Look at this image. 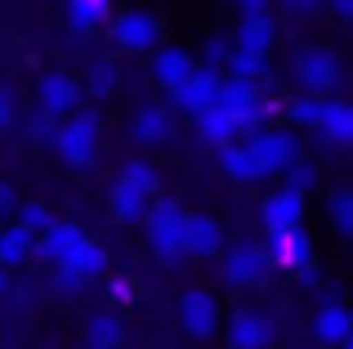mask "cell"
<instances>
[{
	"label": "cell",
	"mask_w": 353,
	"mask_h": 349,
	"mask_svg": "<svg viewBox=\"0 0 353 349\" xmlns=\"http://www.w3.org/2000/svg\"><path fill=\"white\" fill-rule=\"evenodd\" d=\"M228 54H233V41H224V36H210L206 50H201V59H206V68L215 72V68H224V63H228Z\"/></svg>",
	"instance_id": "34"
},
{
	"label": "cell",
	"mask_w": 353,
	"mask_h": 349,
	"mask_svg": "<svg viewBox=\"0 0 353 349\" xmlns=\"http://www.w3.org/2000/svg\"><path fill=\"white\" fill-rule=\"evenodd\" d=\"M237 5H246V0H237Z\"/></svg>",
	"instance_id": "42"
},
{
	"label": "cell",
	"mask_w": 353,
	"mask_h": 349,
	"mask_svg": "<svg viewBox=\"0 0 353 349\" xmlns=\"http://www.w3.org/2000/svg\"><path fill=\"white\" fill-rule=\"evenodd\" d=\"M54 282H59L63 291H81V278H77L72 269H63V264H59V278H54Z\"/></svg>",
	"instance_id": "37"
},
{
	"label": "cell",
	"mask_w": 353,
	"mask_h": 349,
	"mask_svg": "<svg viewBox=\"0 0 353 349\" xmlns=\"http://www.w3.org/2000/svg\"><path fill=\"white\" fill-rule=\"evenodd\" d=\"M224 68L233 72V81H246V86H255V81L264 77V59H255V54H241V50L228 54Z\"/></svg>",
	"instance_id": "29"
},
{
	"label": "cell",
	"mask_w": 353,
	"mask_h": 349,
	"mask_svg": "<svg viewBox=\"0 0 353 349\" xmlns=\"http://www.w3.org/2000/svg\"><path fill=\"white\" fill-rule=\"evenodd\" d=\"M170 130H174V121H170V112H165L161 103L139 108L134 121H130V139H134L139 148H161V143L170 139Z\"/></svg>",
	"instance_id": "12"
},
{
	"label": "cell",
	"mask_w": 353,
	"mask_h": 349,
	"mask_svg": "<svg viewBox=\"0 0 353 349\" xmlns=\"http://www.w3.org/2000/svg\"><path fill=\"white\" fill-rule=\"evenodd\" d=\"M85 242V233H81L77 224H63V219H50V228L45 233H36V255H45V260L63 264L77 246Z\"/></svg>",
	"instance_id": "14"
},
{
	"label": "cell",
	"mask_w": 353,
	"mask_h": 349,
	"mask_svg": "<svg viewBox=\"0 0 353 349\" xmlns=\"http://www.w3.org/2000/svg\"><path fill=\"white\" fill-rule=\"evenodd\" d=\"M68 18L77 32H90V27L112 18V0H68Z\"/></svg>",
	"instance_id": "25"
},
{
	"label": "cell",
	"mask_w": 353,
	"mask_h": 349,
	"mask_svg": "<svg viewBox=\"0 0 353 349\" xmlns=\"http://www.w3.org/2000/svg\"><path fill=\"white\" fill-rule=\"evenodd\" d=\"M81 81L68 77V72H45L41 86H36V103H41L45 117H72L81 108Z\"/></svg>",
	"instance_id": "4"
},
{
	"label": "cell",
	"mask_w": 353,
	"mask_h": 349,
	"mask_svg": "<svg viewBox=\"0 0 353 349\" xmlns=\"http://www.w3.org/2000/svg\"><path fill=\"white\" fill-rule=\"evenodd\" d=\"M14 210V192H9V183H0V215H9Z\"/></svg>",
	"instance_id": "39"
},
{
	"label": "cell",
	"mask_w": 353,
	"mask_h": 349,
	"mask_svg": "<svg viewBox=\"0 0 353 349\" xmlns=\"http://www.w3.org/2000/svg\"><path fill=\"white\" fill-rule=\"evenodd\" d=\"M192 68H197V63H192V54H188V50H179V45H165V50H157V54H152V77L161 81L165 90H174L179 81H188V77H192Z\"/></svg>",
	"instance_id": "17"
},
{
	"label": "cell",
	"mask_w": 353,
	"mask_h": 349,
	"mask_svg": "<svg viewBox=\"0 0 353 349\" xmlns=\"http://www.w3.org/2000/svg\"><path fill=\"white\" fill-rule=\"evenodd\" d=\"M121 183H130V188H139L143 197H152L157 192V166L152 161H125V166H121Z\"/></svg>",
	"instance_id": "28"
},
{
	"label": "cell",
	"mask_w": 353,
	"mask_h": 349,
	"mask_svg": "<svg viewBox=\"0 0 353 349\" xmlns=\"http://www.w3.org/2000/svg\"><path fill=\"white\" fill-rule=\"evenodd\" d=\"M197 130H201V139H210L215 148H224V143H233V139H237V126L228 121V117L219 112L215 103H210L206 112H197Z\"/></svg>",
	"instance_id": "26"
},
{
	"label": "cell",
	"mask_w": 353,
	"mask_h": 349,
	"mask_svg": "<svg viewBox=\"0 0 353 349\" xmlns=\"http://www.w3.org/2000/svg\"><path fill=\"white\" fill-rule=\"evenodd\" d=\"M300 81L309 94H331V90L340 86V63L331 50H304L300 54Z\"/></svg>",
	"instance_id": "10"
},
{
	"label": "cell",
	"mask_w": 353,
	"mask_h": 349,
	"mask_svg": "<svg viewBox=\"0 0 353 349\" xmlns=\"http://www.w3.org/2000/svg\"><path fill=\"white\" fill-rule=\"evenodd\" d=\"M246 148L259 157V166L268 174H277V170H286V166L300 161V143H295V134H286V130H250Z\"/></svg>",
	"instance_id": "5"
},
{
	"label": "cell",
	"mask_w": 353,
	"mask_h": 349,
	"mask_svg": "<svg viewBox=\"0 0 353 349\" xmlns=\"http://www.w3.org/2000/svg\"><path fill=\"white\" fill-rule=\"evenodd\" d=\"M286 174H291V192H304V188H313V183H318V170H313V166H304V161L286 166Z\"/></svg>",
	"instance_id": "35"
},
{
	"label": "cell",
	"mask_w": 353,
	"mask_h": 349,
	"mask_svg": "<svg viewBox=\"0 0 353 349\" xmlns=\"http://www.w3.org/2000/svg\"><path fill=\"white\" fill-rule=\"evenodd\" d=\"M0 291H5V273H0Z\"/></svg>",
	"instance_id": "41"
},
{
	"label": "cell",
	"mask_w": 353,
	"mask_h": 349,
	"mask_svg": "<svg viewBox=\"0 0 353 349\" xmlns=\"http://www.w3.org/2000/svg\"><path fill=\"white\" fill-rule=\"evenodd\" d=\"M121 345V318L117 314H94L85 327V349H117Z\"/></svg>",
	"instance_id": "27"
},
{
	"label": "cell",
	"mask_w": 353,
	"mask_h": 349,
	"mask_svg": "<svg viewBox=\"0 0 353 349\" xmlns=\"http://www.w3.org/2000/svg\"><path fill=\"white\" fill-rule=\"evenodd\" d=\"M112 36L125 54H148L161 36V23H157L148 9H125V14L112 18Z\"/></svg>",
	"instance_id": "6"
},
{
	"label": "cell",
	"mask_w": 353,
	"mask_h": 349,
	"mask_svg": "<svg viewBox=\"0 0 353 349\" xmlns=\"http://www.w3.org/2000/svg\"><path fill=\"white\" fill-rule=\"evenodd\" d=\"M183 219H188V210L179 206V201L161 197L157 206H148L143 224L148 233H152V251L161 255V260H179L183 255Z\"/></svg>",
	"instance_id": "2"
},
{
	"label": "cell",
	"mask_w": 353,
	"mask_h": 349,
	"mask_svg": "<svg viewBox=\"0 0 353 349\" xmlns=\"http://www.w3.org/2000/svg\"><path fill=\"white\" fill-rule=\"evenodd\" d=\"M50 210L41 206V201H23V206H18V224L27 228V233H45V228H50Z\"/></svg>",
	"instance_id": "31"
},
{
	"label": "cell",
	"mask_w": 353,
	"mask_h": 349,
	"mask_svg": "<svg viewBox=\"0 0 353 349\" xmlns=\"http://www.w3.org/2000/svg\"><path fill=\"white\" fill-rule=\"evenodd\" d=\"M286 112H291L295 126H309V130H318V117H322V99L318 94H300L286 103Z\"/></svg>",
	"instance_id": "30"
},
{
	"label": "cell",
	"mask_w": 353,
	"mask_h": 349,
	"mask_svg": "<svg viewBox=\"0 0 353 349\" xmlns=\"http://www.w3.org/2000/svg\"><path fill=\"white\" fill-rule=\"evenodd\" d=\"M224 170L233 174L237 183H259V179H268V170L259 166V157L246 148V143H224Z\"/></svg>",
	"instance_id": "21"
},
{
	"label": "cell",
	"mask_w": 353,
	"mask_h": 349,
	"mask_svg": "<svg viewBox=\"0 0 353 349\" xmlns=\"http://www.w3.org/2000/svg\"><path fill=\"white\" fill-rule=\"evenodd\" d=\"M179 318H183V332L192 341H210L219 327V305L210 291H183L179 296Z\"/></svg>",
	"instance_id": "7"
},
{
	"label": "cell",
	"mask_w": 353,
	"mask_h": 349,
	"mask_svg": "<svg viewBox=\"0 0 353 349\" xmlns=\"http://www.w3.org/2000/svg\"><path fill=\"white\" fill-rule=\"evenodd\" d=\"M318 134L331 148H345L353 139V108L340 99H322V117H318Z\"/></svg>",
	"instance_id": "16"
},
{
	"label": "cell",
	"mask_w": 353,
	"mask_h": 349,
	"mask_svg": "<svg viewBox=\"0 0 353 349\" xmlns=\"http://www.w3.org/2000/svg\"><path fill=\"white\" fill-rule=\"evenodd\" d=\"M170 94H174V103H179V112L197 117V112H206V108L215 103V94H219V77H215L210 68H192V77H188V81H179Z\"/></svg>",
	"instance_id": "9"
},
{
	"label": "cell",
	"mask_w": 353,
	"mask_h": 349,
	"mask_svg": "<svg viewBox=\"0 0 353 349\" xmlns=\"http://www.w3.org/2000/svg\"><path fill=\"white\" fill-rule=\"evenodd\" d=\"M9 121H14V103H9V94L0 90V130H5Z\"/></svg>",
	"instance_id": "38"
},
{
	"label": "cell",
	"mask_w": 353,
	"mask_h": 349,
	"mask_svg": "<svg viewBox=\"0 0 353 349\" xmlns=\"http://www.w3.org/2000/svg\"><path fill=\"white\" fill-rule=\"evenodd\" d=\"M54 148H59V157L68 161V166H90L94 152H99V117L77 108V112L54 130Z\"/></svg>",
	"instance_id": "1"
},
{
	"label": "cell",
	"mask_w": 353,
	"mask_h": 349,
	"mask_svg": "<svg viewBox=\"0 0 353 349\" xmlns=\"http://www.w3.org/2000/svg\"><path fill=\"white\" fill-rule=\"evenodd\" d=\"M108 206H112V215L121 224H139V219L148 215V206H152V197H143L139 188H130V183H112V192H108Z\"/></svg>",
	"instance_id": "20"
},
{
	"label": "cell",
	"mask_w": 353,
	"mask_h": 349,
	"mask_svg": "<svg viewBox=\"0 0 353 349\" xmlns=\"http://www.w3.org/2000/svg\"><path fill=\"white\" fill-rule=\"evenodd\" d=\"M309 233H304L300 224L295 228H268V251L264 260L277 264V269H304L309 264Z\"/></svg>",
	"instance_id": "8"
},
{
	"label": "cell",
	"mask_w": 353,
	"mask_h": 349,
	"mask_svg": "<svg viewBox=\"0 0 353 349\" xmlns=\"http://www.w3.org/2000/svg\"><path fill=\"white\" fill-rule=\"evenodd\" d=\"M300 215H304V197H300V192H291V188L273 192V197L264 201V224L268 228H295V224H300Z\"/></svg>",
	"instance_id": "19"
},
{
	"label": "cell",
	"mask_w": 353,
	"mask_h": 349,
	"mask_svg": "<svg viewBox=\"0 0 353 349\" xmlns=\"http://www.w3.org/2000/svg\"><path fill=\"white\" fill-rule=\"evenodd\" d=\"M233 50H241V54H255V59H264V54L273 50V23H268V14L241 18V27H237V41H233Z\"/></svg>",
	"instance_id": "18"
},
{
	"label": "cell",
	"mask_w": 353,
	"mask_h": 349,
	"mask_svg": "<svg viewBox=\"0 0 353 349\" xmlns=\"http://www.w3.org/2000/svg\"><path fill=\"white\" fill-rule=\"evenodd\" d=\"M63 269H72L81 282H85V278H99V273L108 269V255H103V246H94V242L85 237V242H81L77 251H72L68 260H63Z\"/></svg>",
	"instance_id": "24"
},
{
	"label": "cell",
	"mask_w": 353,
	"mask_h": 349,
	"mask_svg": "<svg viewBox=\"0 0 353 349\" xmlns=\"http://www.w3.org/2000/svg\"><path fill=\"white\" fill-rule=\"evenodd\" d=\"M112 90H117V68H112V63H94V68H90V94H94V99H103V94H112Z\"/></svg>",
	"instance_id": "32"
},
{
	"label": "cell",
	"mask_w": 353,
	"mask_h": 349,
	"mask_svg": "<svg viewBox=\"0 0 353 349\" xmlns=\"http://www.w3.org/2000/svg\"><path fill=\"white\" fill-rule=\"evenodd\" d=\"M183 251L219 255V251H224V228H219L210 215H188V219H183Z\"/></svg>",
	"instance_id": "15"
},
{
	"label": "cell",
	"mask_w": 353,
	"mask_h": 349,
	"mask_svg": "<svg viewBox=\"0 0 353 349\" xmlns=\"http://www.w3.org/2000/svg\"><path fill=\"white\" fill-rule=\"evenodd\" d=\"M331 5H336L340 18H353V0H331Z\"/></svg>",
	"instance_id": "40"
},
{
	"label": "cell",
	"mask_w": 353,
	"mask_h": 349,
	"mask_svg": "<svg viewBox=\"0 0 353 349\" xmlns=\"http://www.w3.org/2000/svg\"><path fill=\"white\" fill-rule=\"evenodd\" d=\"M313 332H318L322 345H345V341H349V309L340 305V300L322 305V309H318V323H313Z\"/></svg>",
	"instance_id": "22"
},
{
	"label": "cell",
	"mask_w": 353,
	"mask_h": 349,
	"mask_svg": "<svg viewBox=\"0 0 353 349\" xmlns=\"http://www.w3.org/2000/svg\"><path fill=\"white\" fill-rule=\"evenodd\" d=\"M32 251H36V233H27L23 224L0 228V264H23L32 260Z\"/></svg>",
	"instance_id": "23"
},
{
	"label": "cell",
	"mask_w": 353,
	"mask_h": 349,
	"mask_svg": "<svg viewBox=\"0 0 353 349\" xmlns=\"http://www.w3.org/2000/svg\"><path fill=\"white\" fill-rule=\"evenodd\" d=\"M273 341V323H268L259 309H241L228 323V345L233 349H268Z\"/></svg>",
	"instance_id": "13"
},
{
	"label": "cell",
	"mask_w": 353,
	"mask_h": 349,
	"mask_svg": "<svg viewBox=\"0 0 353 349\" xmlns=\"http://www.w3.org/2000/svg\"><path fill=\"white\" fill-rule=\"evenodd\" d=\"M286 9H291V14H318L322 9V0H282Z\"/></svg>",
	"instance_id": "36"
},
{
	"label": "cell",
	"mask_w": 353,
	"mask_h": 349,
	"mask_svg": "<svg viewBox=\"0 0 353 349\" xmlns=\"http://www.w3.org/2000/svg\"><path fill=\"white\" fill-rule=\"evenodd\" d=\"M331 219H336V228L340 233H353V192H336L331 197Z\"/></svg>",
	"instance_id": "33"
},
{
	"label": "cell",
	"mask_w": 353,
	"mask_h": 349,
	"mask_svg": "<svg viewBox=\"0 0 353 349\" xmlns=\"http://www.w3.org/2000/svg\"><path fill=\"white\" fill-rule=\"evenodd\" d=\"M264 269H268L264 251L250 246V242H241V246H233V251L224 255V282L228 287H255V282L264 278Z\"/></svg>",
	"instance_id": "11"
},
{
	"label": "cell",
	"mask_w": 353,
	"mask_h": 349,
	"mask_svg": "<svg viewBox=\"0 0 353 349\" xmlns=\"http://www.w3.org/2000/svg\"><path fill=\"white\" fill-rule=\"evenodd\" d=\"M215 108L237 126V130H255V126L264 121V112H268V103L259 99V90L246 86V81H219Z\"/></svg>",
	"instance_id": "3"
}]
</instances>
